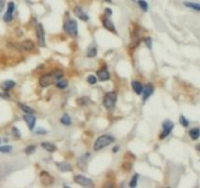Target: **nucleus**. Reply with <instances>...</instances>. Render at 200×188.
Returning <instances> with one entry per match:
<instances>
[{
  "instance_id": "obj_3",
  "label": "nucleus",
  "mask_w": 200,
  "mask_h": 188,
  "mask_svg": "<svg viewBox=\"0 0 200 188\" xmlns=\"http://www.w3.org/2000/svg\"><path fill=\"white\" fill-rule=\"evenodd\" d=\"M64 31L68 34H69L70 37H76L78 33L77 23L72 19L65 21L64 24Z\"/></svg>"
},
{
  "instance_id": "obj_7",
  "label": "nucleus",
  "mask_w": 200,
  "mask_h": 188,
  "mask_svg": "<svg viewBox=\"0 0 200 188\" xmlns=\"http://www.w3.org/2000/svg\"><path fill=\"white\" fill-rule=\"evenodd\" d=\"M36 37H37L38 43L40 46H45V35H44V30L41 24H38L36 26Z\"/></svg>"
},
{
  "instance_id": "obj_29",
  "label": "nucleus",
  "mask_w": 200,
  "mask_h": 188,
  "mask_svg": "<svg viewBox=\"0 0 200 188\" xmlns=\"http://www.w3.org/2000/svg\"><path fill=\"white\" fill-rule=\"evenodd\" d=\"M34 151H35V146L34 145H29L26 148V153L27 155H31L32 153H34Z\"/></svg>"
},
{
  "instance_id": "obj_22",
  "label": "nucleus",
  "mask_w": 200,
  "mask_h": 188,
  "mask_svg": "<svg viewBox=\"0 0 200 188\" xmlns=\"http://www.w3.org/2000/svg\"><path fill=\"white\" fill-rule=\"evenodd\" d=\"M41 146H42V148H44L48 152H55L57 150V147L54 145V144L49 143V142H43L41 144Z\"/></svg>"
},
{
  "instance_id": "obj_24",
  "label": "nucleus",
  "mask_w": 200,
  "mask_h": 188,
  "mask_svg": "<svg viewBox=\"0 0 200 188\" xmlns=\"http://www.w3.org/2000/svg\"><path fill=\"white\" fill-rule=\"evenodd\" d=\"M61 122L64 126H69L71 124V119L69 115H64L63 118H61Z\"/></svg>"
},
{
  "instance_id": "obj_18",
  "label": "nucleus",
  "mask_w": 200,
  "mask_h": 188,
  "mask_svg": "<svg viewBox=\"0 0 200 188\" xmlns=\"http://www.w3.org/2000/svg\"><path fill=\"white\" fill-rule=\"evenodd\" d=\"M15 85H16V82H13V81H6V82H4L1 84V87H2L3 90L8 91V90H11L12 88H14Z\"/></svg>"
},
{
  "instance_id": "obj_33",
  "label": "nucleus",
  "mask_w": 200,
  "mask_h": 188,
  "mask_svg": "<svg viewBox=\"0 0 200 188\" xmlns=\"http://www.w3.org/2000/svg\"><path fill=\"white\" fill-rule=\"evenodd\" d=\"M13 131H15V132H16V133H15V134H16V135H17V137H20V134H19V131H18V129H17V128H13Z\"/></svg>"
},
{
  "instance_id": "obj_31",
  "label": "nucleus",
  "mask_w": 200,
  "mask_h": 188,
  "mask_svg": "<svg viewBox=\"0 0 200 188\" xmlns=\"http://www.w3.org/2000/svg\"><path fill=\"white\" fill-rule=\"evenodd\" d=\"M145 45L149 47L150 49H151L152 47V39L150 37H146L145 38Z\"/></svg>"
},
{
  "instance_id": "obj_36",
  "label": "nucleus",
  "mask_w": 200,
  "mask_h": 188,
  "mask_svg": "<svg viewBox=\"0 0 200 188\" xmlns=\"http://www.w3.org/2000/svg\"><path fill=\"white\" fill-rule=\"evenodd\" d=\"M196 149H197L198 151H200V144H198V145L196 146Z\"/></svg>"
},
{
  "instance_id": "obj_21",
  "label": "nucleus",
  "mask_w": 200,
  "mask_h": 188,
  "mask_svg": "<svg viewBox=\"0 0 200 188\" xmlns=\"http://www.w3.org/2000/svg\"><path fill=\"white\" fill-rule=\"evenodd\" d=\"M183 5L186 7H188V8H189V9L200 12V4H198V3H193V2L187 1V2H183Z\"/></svg>"
},
{
  "instance_id": "obj_32",
  "label": "nucleus",
  "mask_w": 200,
  "mask_h": 188,
  "mask_svg": "<svg viewBox=\"0 0 200 188\" xmlns=\"http://www.w3.org/2000/svg\"><path fill=\"white\" fill-rule=\"evenodd\" d=\"M12 150L11 146H3V147H0V152L2 153H9V152Z\"/></svg>"
},
{
  "instance_id": "obj_17",
  "label": "nucleus",
  "mask_w": 200,
  "mask_h": 188,
  "mask_svg": "<svg viewBox=\"0 0 200 188\" xmlns=\"http://www.w3.org/2000/svg\"><path fill=\"white\" fill-rule=\"evenodd\" d=\"M132 87L134 89V91L137 93V94H142L143 93V89H144V86L143 84L140 83V82H137V81H134L132 82Z\"/></svg>"
},
{
  "instance_id": "obj_14",
  "label": "nucleus",
  "mask_w": 200,
  "mask_h": 188,
  "mask_svg": "<svg viewBox=\"0 0 200 188\" xmlns=\"http://www.w3.org/2000/svg\"><path fill=\"white\" fill-rule=\"evenodd\" d=\"M74 14L80 20H82V21H88L89 20V16L78 6L74 8Z\"/></svg>"
},
{
  "instance_id": "obj_34",
  "label": "nucleus",
  "mask_w": 200,
  "mask_h": 188,
  "mask_svg": "<svg viewBox=\"0 0 200 188\" xmlns=\"http://www.w3.org/2000/svg\"><path fill=\"white\" fill-rule=\"evenodd\" d=\"M3 6H4V2H3V1H0V12L2 11V9H3Z\"/></svg>"
},
{
  "instance_id": "obj_13",
  "label": "nucleus",
  "mask_w": 200,
  "mask_h": 188,
  "mask_svg": "<svg viewBox=\"0 0 200 188\" xmlns=\"http://www.w3.org/2000/svg\"><path fill=\"white\" fill-rule=\"evenodd\" d=\"M102 24H103V27H105L107 31L109 32H115V27L113 25V23L112 22V20H110L109 18H105L102 20Z\"/></svg>"
},
{
  "instance_id": "obj_5",
  "label": "nucleus",
  "mask_w": 200,
  "mask_h": 188,
  "mask_svg": "<svg viewBox=\"0 0 200 188\" xmlns=\"http://www.w3.org/2000/svg\"><path fill=\"white\" fill-rule=\"evenodd\" d=\"M174 128V124L171 121H165L162 124V132L160 134V138L163 139V138H165V137H167L170 133H171L172 131V129Z\"/></svg>"
},
{
  "instance_id": "obj_12",
  "label": "nucleus",
  "mask_w": 200,
  "mask_h": 188,
  "mask_svg": "<svg viewBox=\"0 0 200 188\" xmlns=\"http://www.w3.org/2000/svg\"><path fill=\"white\" fill-rule=\"evenodd\" d=\"M40 179H41V181L43 184H45V185H51L52 183H53V177H52L49 173L47 171H41L40 173Z\"/></svg>"
},
{
  "instance_id": "obj_9",
  "label": "nucleus",
  "mask_w": 200,
  "mask_h": 188,
  "mask_svg": "<svg viewBox=\"0 0 200 188\" xmlns=\"http://www.w3.org/2000/svg\"><path fill=\"white\" fill-rule=\"evenodd\" d=\"M154 91V88H153V85L151 83H147L145 85V87L143 89V100L144 101H146L149 99Z\"/></svg>"
},
{
  "instance_id": "obj_10",
  "label": "nucleus",
  "mask_w": 200,
  "mask_h": 188,
  "mask_svg": "<svg viewBox=\"0 0 200 188\" xmlns=\"http://www.w3.org/2000/svg\"><path fill=\"white\" fill-rule=\"evenodd\" d=\"M97 75H98V77L101 82H106V81H108L110 76H109V73L107 71V67H103L102 68L101 70H99L97 72Z\"/></svg>"
},
{
  "instance_id": "obj_20",
  "label": "nucleus",
  "mask_w": 200,
  "mask_h": 188,
  "mask_svg": "<svg viewBox=\"0 0 200 188\" xmlns=\"http://www.w3.org/2000/svg\"><path fill=\"white\" fill-rule=\"evenodd\" d=\"M56 85H57V87L58 88H60V89H64L68 87V85H69V82L66 79L61 77V78H59L58 81L56 82Z\"/></svg>"
},
{
  "instance_id": "obj_6",
  "label": "nucleus",
  "mask_w": 200,
  "mask_h": 188,
  "mask_svg": "<svg viewBox=\"0 0 200 188\" xmlns=\"http://www.w3.org/2000/svg\"><path fill=\"white\" fill-rule=\"evenodd\" d=\"M74 181L76 183H78L79 185L81 186H84V187H93L94 186V183L93 181L90 179V178H88L84 176H74Z\"/></svg>"
},
{
  "instance_id": "obj_15",
  "label": "nucleus",
  "mask_w": 200,
  "mask_h": 188,
  "mask_svg": "<svg viewBox=\"0 0 200 188\" xmlns=\"http://www.w3.org/2000/svg\"><path fill=\"white\" fill-rule=\"evenodd\" d=\"M21 48H23V49H25L26 51H31V50L34 48V43L31 40L26 39V40H24L23 42H21Z\"/></svg>"
},
{
  "instance_id": "obj_19",
  "label": "nucleus",
  "mask_w": 200,
  "mask_h": 188,
  "mask_svg": "<svg viewBox=\"0 0 200 188\" xmlns=\"http://www.w3.org/2000/svg\"><path fill=\"white\" fill-rule=\"evenodd\" d=\"M189 136L192 140H197L200 137V129L198 127H194L189 131Z\"/></svg>"
},
{
  "instance_id": "obj_26",
  "label": "nucleus",
  "mask_w": 200,
  "mask_h": 188,
  "mask_svg": "<svg viewBox=\"0 0 200 188\" xmlns=\"http://www.w3.org/2000/svg\"><path fill=\"white\" fill-rule=\"evenodd\" d=\"M138 180H139V175H137V173H136V175L133 176L131 181L129 183V186L130 187H136L138 185Z\"/></svg>"
},
{
  "instance_id": "obj_30",
  "label": "nucleus",
  "mask_w": 200,
  "mask_h": 188,
  "mask_svg": "<svg viewBox=\"0 0 200 188\" xmlns=\"http://www.w3.org/2000/svg\"><path fill=\"white\" fill-rule=\"evenodd\" d=\"M87 82L90 83V84H95L96 82H97V78H96V77L95 76H89L88 77H87Z\"/></svg>"
},
{
  "instance_id": "obj_4",
  "label": "nucleus",
  "mask_w": 200,
  "mask_h": 188,
  "mask_svg": "<svg viewBox=\"0 0 200 188\" xmlns=\"http://www.w3.org/2000/svg\"><path fill=\"white\" fill-rule=\"evenodd\" d=\"M117 99V94L113 91L107 93L105 97H103V106L106 107L107 110H113L115 106V102Z\"/></svg>"
},
{
  "instance_id": "obj_28",
  "label": "nucleus",
  "mask_w": 200,
  "mask_h": 188,
  "mask_svg": "<svg viewBox=\"0 0 200 188\" xmlns=\"http://www.w3.org/2000/svg\"><path fill=\"white\" fill-rule=\"evenodd\" d=\"M180 122L182 124V126H184V127H188V126H189V122H188V121L183 117V116H181V118H180Z\"/></svg>"
},
{
  "instance_id": "obj_37",
  "label": "nucleus",
  "mask_w": 200,
  "mask_h": 188,
  "mask_svg": "<svg viewBox=\"0 0 200 188\" xmlns=\"http://www.w3.org/2000/svg\"><path fill=\"white\" fill-rule=\"evenodd\" d=\"M107 2H112V0H106Z\"/></svg>"
},
{
  "instance_id": "obj_27",
  "label": "nucleus",
  "mask_w": 200,
  "mask_h": 188,
  "mask_svg": "<svg viewBox=\"0 0 200 188\" xmlns=\"http://www.w3.org/2000/svg\"><path fill=\"white\" fill-rule=\"evenodd\" d=\"M96 55H97V49L95 47H90L87 50V56L89 58H94Z\"/></svg>"
},
{
  "instance_id": "obj_23",
  "label": "nucleus",
  "mask_w": 200,
  "mask_h": 188,
  "mask_svg": "<svg viewBox=\"0 0 200 188\" xmlns=\"http://www.w3.org/2000/svg\"><path fill=\"white\" fill-rule=\"evenodd\" d=\"M18 106H19L25 113H26V114H33V113H34V110H33V109H31V107H28V106H26V105H25V104L18 103Z\"/></svg>"
},
{
  "instance_id": "obj_16",
  "label": "nucleus",
  "mask_w": 200,
  "mask_h": 188,
  "mask_svg": "<svg viewBox=\"0 0 200 188\" xmlns=\"http://www.w3.org/2000/svg\"><path fill=\"white\" fill-rule=\"evenodd\" d=\"M58 168L60 169L62 171L64 172H66V171H72V167L71 165L69 164V163H65V162H62V163H58L57 164Z\"/></svg>"
},
{
  "instance_id": "obj_35",
  "label": "nucleus",
  "mask_w": 200,
  "mask_h": 188,
  "mask_svg": "<svg viewBox=\"0 0 200 188\" xmlns=\"http://www.w3.org/2000/svg\"><path fill=\"white\" fill-rule=\"evenodd\" d=\"M118 151V147H114L113 148V152H117Z\"/></svg>"
},
{
  "instance_id": "obj_2",
  "label": "nucleus",
  "mask_w": 200,
  "mask_h": 188,
  "mask_svg": "<svg viewBox=\"0 0 200 188\" xmlns=\"http://www.w3.org/2000/svg\"><path fill=\"white\" fill-rule=\"evenodd\" d=\"M114 141V138L110 135H101L100 137H98L97 140L95 141V145H94V149L96 151H99L102 148H105L108 145H110L112 142Z\"/></svg>"
},
{
  "instance_id": "obj_11",
  "label": "nucleus",
  "mask_w": 200,
  "mask_h": 188,
  "mask_svg": "<svg viewBox=\"0 0 200 188\" xmlns=\"http://www.w3.org/2000/svg\"><path fill=\"white\" fill-rule=\"evenodd\" d=\"M15 10V4L14 2H9L8 3V8H7V12L4 15V21L5 22H10L13 19V13Z\"/></svg>"
},
{
  "instance_id": "obj_1",
  "label": "nucleus",
  "mask_w": 200,
  "mask_h": 188,
  "mask_svg": "<svg viewBox=\"0 0 200 188\" xmlns=\"http://www.w3.org/2000/svg\"><path fill=\"white\" fill-rule=\"evenodd\" d=\"M63 75L64 74L61 70H56L50 74L43 75L39 79V84L42 86V87H47V86L55 83L59 78L63 77Z\"/></svg>"
},
{
  "instance_id": "obj_25",
  "label": "nucleus",
  "mask_w": 200,
  "mask_h": 188,
  "mask_svg": "<svg viewBox=\"0 0 200 188\" xmlns=\"http://www.w3.org/2000/svg\"><path fill=\"white\" fill-rule=\"evenodd\" d=\"M138 4L140 8H142L143 11L146 12L147 10H149V4H147V2L145 1V0H138Z\"/></svg>"
},
{
  "instance_id": "obj_8",
  "label": "nucleus",
  "mask_w": 200,
  "mask_h": 188,
  "mask_svg": "<svg viewBox=\"0 0 200 188\" xmlns=\"http://www.w3.org/2000/svg\"><path fill=\"white\" fill-rule=\"evenodd\" d=\"M24 120L26 122L28 128L31 129V131H32V129L34 128V126H35L36 118L34 117L32 114H26V115L24 116Z\"/></svg>"
}]
</instances>
